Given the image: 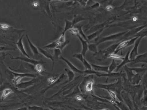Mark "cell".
Returning <instances> with one entry per match:
<instances>
[{
  "instance_id": "cell-7",
  "label": "cell",
  "mask_w": 147,
  "mask_h": 110,
  "mask_svg": "<svg viewBox=\"0 0 147 110\" xmlns=\"http://www.w3.org/2000/svg\"><path fill=\"white\" fill-rule=\"evenodd\" d=\"M13 91L12 90H10L9 89H7L5 90H4L2 95V98L4 99L6 97H7L9 95H10V93H12Z\"/></svg>"
},
{
  "instance_id": "cell-23",
  "label": "cell",
  "mask_w": 147,
  "mask_h": 110,
  "mask_svg": "<svg viewBox=\"0 0 147 110\" xmlns=\"http://www.w3.org/2000/svg\"><path fill=\"white\" fill-rule=\"evenodd\" d=\"M65 34H62L61 36L59 37V39H58V41L59 42L61 43V44H62L63 43L65 42Z\"/></svg>"
},
{
  "instance_id": "cell-15",
  "label": "cell",
  "mask_w": 147,
  "mask_h": 110,
  "mask_svg": "<svg viewBox=\"0 0 147 110\" xmlns=\"http://www.w3.org/2000/svg\"><path fill=\"white\" fill-rule=\"evenodd\" d=\"M88 48L89 49L90 51H96V46L94 44H90L88 46Z\"/></svg>"
},
{
  "instance_id": "cell-1",
  "label": "cell",
  "mask_w": 147,
  "mask_h": 110,
  "mask_svg": "<svg viewBox=\"0 0 147 110\" xmlns=\"http://www.w3.org/2000/svg\"><path fill=\"white\" fill-rule=\"evenodd\" d=\"M59 58H60V59H61L63 60V61H64L65 62H66V63L69 66L70 68H71V69H72L73 71L76 72V73H85V71H80L79 69H78L76 68V67H75L70 62L68 61L66 59H65L62 56H60V57Z\"/></svg>"
},
{
  "instance_id": "cell-2",
  "label": "cell",
  "mask_w": 147,
  "mask_h": 110,
  "mask_svg": "<svg viewBox=\"0 0 147 110\" xmlns=\"http://www.w3.org/2000/svg\"><path fill=\"white\" fill-rule=\"evenodd\" d=\"M78 37L79 38L80 40L81 41V43H82V45H83V51H82V54H83V57L85 58V55L86 54V51L88 50V45L87 44V42L85 40H83L81 37L80 36L79 34L77 35Z\"/></svg>"
},
{
  "instance_id": "cell-27",
  "label": "cell",
  "mask_w": 147,
  "mask_h": 110,
  "mask_svg": "<svg viewBox=\"0 0 147 110\" xmlns=\"http://www.w3.org/2000/svg\"><path fill=\"white\" fill-rule=\"evenodd\" d=\"M76 98L78 100H79V101H80V100H82V97H81V96H80V95H78V96H76Z\"/></svg>"
},
{
  "instance_id": "cell-18",
  "label": "cell",
  "mask_w": 147,
  "mask_h": 110,
  "mask_svg": "<svg viewBox=\"0 0 147 110\" xmlns=\"http://www.w3.org/2000/svg\"><path fill=\"white\" fill-rule=\"evenodd\" d=\"M69 31L72 33V34H74V35H78L79 33V31L78 30V29H70Z\"/></svg>"
},
{
  "instance_id": "cell-10",
  "label": "cell",
  "mask_w": 147,
  "mask_h": 110,
  "mask_svg": "<svg viewBox=\"0 0 147 110\" xmlns=\"http://www.w3.org/2000/svg\"><path fill=\"white\" fill-rule=\"evenodd\" d=\"M83 64L85 65V69L86 70H90L91 71V65H90L89 63L85 60V59L83 60Z\"/></svg>"
},
{
  "instance_id": "cell-29",
  "label": "cell",
  "mask_w": 147,
  "mask_h": 110,
  "mask_svg": "<svg viewBox=\"0 0 147 110\" xmlns=\"http://www.w3.org/2000/svg\"><path fill=\"white\" fill-rule=\"evenodd\" d=\"M33 5L34 7H37V5H38V3L37 2H34V3H33Z\"/></svg>"
},
{
  "instance_id": "cell-17",
  "label": "cell",
  "mask_w": 147,
  "mask_h": 110,
  "mask_svg": "<svg viewBox=\"0 0 147 110\" xmlns=\"http://www.w3.org/2000/svg\"><path fill=\"white\" fill-rule=\"evenodd\" d=\"M129 41H125V42H122L121 44H120L119 46L118 49H122L123 47H125L126 46H127L128 44H129Z\"/></svg>"
},
{
  "instance_id": "cell-19",
  "label": "cell",
  "mask_w": 147,
  "mask_h": 110,
  "mask_svg": "<svg viewBox=\"0 0 147 110\" xmlns=\"http://www.w3.org/2000/svg\"><path fill=\"white\" fill-rule=\"evenodd\" d=\"M78 30H79V33H80L81 35L82 36H83V37L84 38V39H85V40H87V37H86V36H85V34H84V33H83V31H82V29H81V27H78Z\"/></svg>"
},
{
  "instance_id": "cell-9",
  "label": "cell",
  "mask_w": 147,
  "mask_h": 110,
  "mask_svg": "<svg viewBox=\"0 0 147 110\" xmlns=\"http://www.w3.org/2000/svg\"><path fill=\"white\" fill-rule=\"evenodd\" d=\"M65 71H67L68 76H69V81H72L73 79V78L74 77V73L73 71H71L68 70L67 69H65Z\"/></svg>"
},
{
  "instance_id": "cell-25",
  "label": "cell",
  "mask_w": 147,
  "mask_h": 110,
  "mask_svg": "<svg viewBox=\"0 0 147 110\" xmlns=\"http://www.w3.org/2000/svg\"><path fill=\"white\" fill-rule=\"evenodd\" d=\"M0 27L3 29H9V26L6 24H0Z\"/></svg>"
},
{
  "instance_id": "cell-16",
  "label": "cell",
  "mask_w": 147,
  "mask_h": 110,
  "mask_svg": "<svg viewBox=\"0 0 147 110\" xmlns=\"http://www.w3.org/2000/svg\"><path fill=\"white\" fill-rule=\"evenodd\" d=\"M83 20H85V18H83V17H78L76 18H75V19L73 20V22H72L73 26L74 25V24H76L77 22H80V21Z\"/></svg>"
},
{
  "instance_id": "cell-11",
  "label": "cell",
  "mask_w": 147,
  "mask_h": 110,
  "mask_svg": "<svg viewBox=\"0 0 147 110\" xmlns=\"http://www.w3.org/2000/svg\"><path fill=\"white\" fill-rule=\"evenodd\" d=\"M73 56L74 57L80 60L82 63H83V60L85 59L82 54H75L73 55Z\"/></svg>"
},
{
  "instance_id": "cell-26",
  "label": "cell",
  "mask_w": 147,
  "mask_h": 110,
  "mask_svg": "<svg viewBox=\"0 0 147 110\" xmlns=\"http://www.w3.org/2000/svg\"><path fill=\"white\" fill-rule=\"evenodd\" d=\"M106 9L107 10H109V11H111V10H112L113 9V8H112V7L111 6H110V5H108L107 7H106Z\"/></svg>"
},
{
  "instance_id": "cell-14",
  "label": "cell",
  "mask_w": 147,
  "mask_h": 110,
  "mask_svg": "<svg viewBox=\"0 0 147 110\" xmlns=\"http://www.w3.org/2000/svg\"><path fill=\"white\" fill-rule=\"evenodd\" d=\"M109 57L110 58H111L112 59H114L119 60L122 59H123V58L120 57V56H118V55H117L116 54H110V55H109Z\"/></svg>"
},
{
  "instance_id": "cell-30",
  "label": "cell",
  "mask_w": 147,
  "mask_h": 110,
  "mask_svg": "<svg viewBox=\"0 0 147 110\" xmlns=\"http://www.w3.org/2000/svg\"><path fill=\"white\" fill-rule=\"evenodd\" d=\"M107 110V109H103V110Z\"/></svg>"
},
{
  "instance_id": "cell-21",
  "label": "cell",
  "mask_w": 147,
  "mask_h": 110,
  "mask_svg": "<svg viewBox=\"0 0 147 110\" xmlns=\"http://www.w3.org/2000/svg\"><path fill=\"white\" fill-rule=\"evenodd\" d=\"M22 76H19L18 77H16L13 80L14 83H15L16 84H17L19 83V82L20 81L21 79H22Z\"/></svg>"
},
{
  "instance_id": "cell-28",
  "label": "cell",
  "mask_w": 147,
  "mask_h": 110,
  "mask_svg": "<svg viewBox=\"0 0 147 110\" xmlns=\"http://www.w3.org/2000/svg\"><path fill=\"white\" fill-rule=\"evenodd\" d=\"M138 20V18L137 17H136V16H134L133 18H132V21H134V22H136V21H137Z\"/></svg>"
},
{
  "instance_id": "cell-3",
  "label": "cell",
  "mask_w": 147,
  "mask_h": 110,
  "mask_svg": "<svg viewBox=\"0 0 147 110\" xmlns=\"http://www.w3.org/2000/svg\"><path fill=\"white\" fill-rule=\"evenodd\" d=\"M22 37L21 38L20 40H19V42L17 43V46H18V47H19V49H20V51H21V52L23 53V54H24V55H25L26 56H27L28 57L30 58L29 55H28L27 53H26L25 51L24 47H23V44H22Z\"/></svg>"
},
{
  "instance_id": "cell-8",
  "label": "cell",
  "mask_w": 147,
  "mask_h": 110,
  "mask_svg": "<svg viewBox=\"0 0 147 110\" xmlns=\"http://www.w3.org/2000/svg\"><path fill=\"white\" fill-rule=\"evenodd\" d=\"M28 41H29V43H30V47H31V49H32V51L34 52V54H38V49H37V48L36 47L34 46V45L32 43L30 42V41L29 40V38L28 37Z\"/></svg>"
},
{
  "instance_id": "cell-13",
  "label": "cell",
  "mask_w": 147,
  "mask_h": 110,
  "mask_svg": "<svg viewBox=\"0 0 147 110\" xmlns=\"http://www.w3.org/2000/svg\"><path fill=\"white\" fill-rule=\"evenodd\" d=\"M45 47L50 48V49H53V48L56 49V48L57 47V41L54 42L52 43H51V44H49V45H48V46H46Z\"/></svg>"
},
{
  "instance_id": "cell-5",
  "label": "cell",
  "mask_w": 147,
  "mask_h": 110,
  "mask_svg": "<svg viewBox=\"0 0 147 110\" xmlns=\"http://www.w3.org/2000/svg\"><path fill=\"white\" fill-rule=\"evenodd\" d=\"M39 50L40 51L41 53H42L43 55H44L45 56H46V57H47L48 58H49V59H51L52 60V62L54 64V57H53V56H52V55L51 54H50L49 53H47V51H44V50H43L42 49H39Z\"/></svg>"
},
{
  "instance_id": "cell-6",
  "label": "cell",
  "mask_w": 147,
  "mask_h": 110,
  "mask_svg": "<svg viewBox=\"0 0 147 110\" xmlns=\"http://www.w3.org/2000/svg\"><path fill=\"white\" fill-rule=\"evenodd\" d=\"M65 23H66V26H65L64 31L63 32V34H65V31H66L68 29H71V27H73L72 22H70L68 20H65Z\"/></svg>"
},
{
  "instance_id": "cell-22",
  "label": "cell",
  "mask_w": 147,
  "mask_h": 110,
  "mask_svg": "<svg viewBox=\"0 0 147 110\" xmlns=\"http://www.w3.org/2000/svg\"><path fill=\"white\" fill-rule=\"evenodd\" d=\"M69 43V41L67 40H66V41H65L64 43H63L62 44H61V46H60L58 48V49H60L61 51H62L63 49V48L65 46H66V45H67L68 43Z\"/></svg>"
},
{
  "instance_id": "cell-24",
  "label": "cell",
  "mask_w": 147,
  "mask_h": 110,
  "mask_svg": "<svg viewBox=\"0 0 147 110\" xmlns=\"http://www.w3.org/2000/svg\"><path fill=\"white\" fill-rule=\"evenodd\" d=\"M108 92H109V93L110 94L111 97L112 98H113V99L114 100H116V95H115V93L114 92H113V91H108Z\"/></svg>"
},
{
  "instance_id": "cell-4",
  "label": "cell",
  "mask_w": 147,
  "mask_h": 110,
  "mask_svg": "<svg viewBox=\"0 0 147 110\" xmlns=\"http://www.w3.org/2000/svg\"><path fill=\"white\" fill-rule=\"evenodd\" d=\"M93 84H94V81L93 80H90L87 83L85 87V90L86 91L90 92L93 90Z\"/></svg>"
},
{
  "instance_id": "cell-20",
  "label": "cell",
  "mask_w": 147,
  "mask_h": 110,
  "mask_svg": "<svg viewBox=\"0 0 147 110\" xmlns=\"http://www.w3.org/2000/svg\"><path fill=\"white\" fill-rule=\"evenodd\" d=\"M36 69L38 73H41L43 71V68L42 66L40 64H37L36 66Z\"/></svg>"
},
{
  "instance_id": "cell-12",
  "label": "cell",
  "mask_w": 147,
  "mask_h": 110,
  "mask_svg": "<svg viewBox=\"0 0 147 110\" xmlns=\"http://www.w3.org/2000/svg\"><path fill=\"white\" fill-rule=\"evenodd\" d=\"M54 57L56 58V59H57L58 58V56H59L60 54H61V50L59 49H57L56 48L54 49Z\"/></svg>"
}]
</instances>
